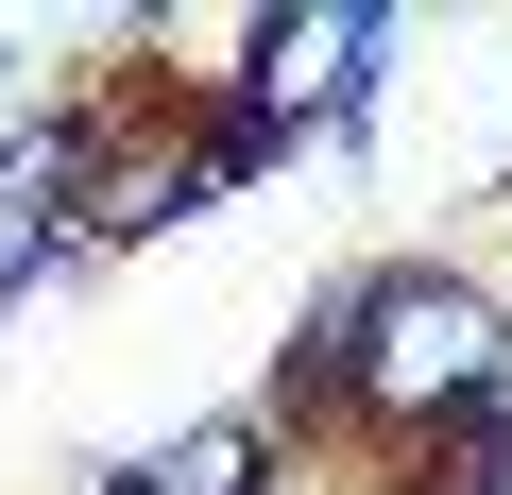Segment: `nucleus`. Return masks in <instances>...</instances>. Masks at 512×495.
I'll list each match as a JSON object with an SVG mask.
<instances>
[{
  "label": "nucleus",
  "instance_id": "f257e3e1",
  "mask_svg": "<svg viewBox=\"0 0 512 495\" xmlns=\"http://www.w3.org/2000/svg\"><path fill=\"white\" fill-rule=\"evenodd\" d=\"M308 342H325L359 444H427V427H461V410H512V308H495L478 274H444V257L342 274V291L308 308Z\"/></svg>",
  "mask_w": 512,
  "mask_h": 495
},
{
  "label": "nucleus",
  "instance_id": "f03ea898",
  "mask_svg": "<svg viewBox=\"0 0 512 495\" xmlns=\"http://www.w3.org/2000/svg\"><path fill=\"white\" fill-rule=\"evenodd\" d=\"M86 154H103V120H86V103H52V120L0 137V325H18V308L86 257Z\"/></svg>",
  "mask_w": 512,
  "mask_h": 495
},
{
  "label": "nucleus",
  "instance_id": "20e7f679",
  "mask_svg": "<svg viewBox=\"0 0 512 495\" xmlns=\"http://www.w3.org/2000/svg\"><path fill=\"white\" fill-rule=\"evenodd\" d=\"M120 495H291V478H274V427H256V410H205V427H171Z\"/></svg>",
  "mask_w": 512,
  "mask_h": 495
},
{
  "label": "nucleus",
  "instance_id": "7ed1b4c3",
  "mask_svg": "<svg viewBox=\"0 0 512 495\" xmlns=\"http://www.w3.org/2000/svg\"><path fill=\"white\" fill-rule=\"evenodd\" d=\"M376 52H393V18H376V0H325V18H256L239 35V103L256 120H274V137H342L359 103H376Z\"/></svg>",
  "mask_w": 512,
  "mask_h": 495
}]
</instances>
